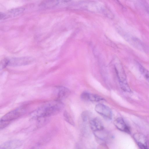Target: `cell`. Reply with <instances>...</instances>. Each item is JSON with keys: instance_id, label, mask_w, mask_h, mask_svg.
Listing matches in <instances>:
<instances>
[{"instance_id": "obj_7", "label": "cell", "mask_w": 149, "mask_h": 149, "mask_svg": "<svg viewBox=\"0 0 149 149\" xmlns=\"http://www.w3.org/2000/svg\"><path fill=\"white\" fill-rule=\"evenodd\" d=\"M134 137L141 149H149L148 141L144 135L140 133H136L134 134Z\"/></svg>"}, {"instance_id": "obj_15", "label": "cell", "mask_w": 149, "mask_h": 149, "mask_svg": "<svg viewBox=\"0 0 149 149\" xmlns=\"http://www.w3.org/2000/svg\"><path fill=\"white\" fill-rule=\"evenodd\" d=\"M63 117L65 120L72 125H74V123L73 119L68 113L65 111L63 113Z\"/></svg>"}, {"instance_id": "obj_3", "label": "cell", "mask_w": 149, "mask_h": 149, "mask_svg": "<svg viewBox=\"0 0 149 149\" xmlns=\"http://www.w3.org/2000/svg\"><path fill=\"white\" fill-rule=\"evenodd\" d=\"M116 74L122 89L125 92H131V90L127 83L125 73L122 68H115Z\"/></svg>"}, {"instance_id": "obj_1", "label": "cell", "mask_w": 149, "mask_h": 149, "mask_svg": "<svg viewBox=\"0 0 149 149\" xmlns=\"http://www.w3.org/2000/svg\"><path fill=\"white\" fill-rule=\"evenodd\" d=\"M64 105L61 101L56 100L48 102L32 112L33 118L39 119L56 114L63 109Z\"/></svg>"}, {"instance_id": "obj_12", "label": "cell", "mask_w": 149, "mask_h": 149, "mask_svg": "<svg viewBox=\"0 0 149 149\" xmlns=\"http://www.w3.org/2000/svg\"><path fill=\"white\" fill-rule=\"evenodd\" d=\"M114 124L116 127L120 130L127 133H130L129 127L122 118L119 117L117 118L114 121Z\"/></svg>"}, {"instance_id": "obj_10", "label": "cell", "mask_w": 149, "mask_h": 149, "mask_svg": "<svg viewBox=\"0 0 149 149\" xmlns=\"http://www.w3.org/2000/svg\"><path fill=\"white\" fill-rule=\"evenodd\" d=\"M57 99L56 100L61 101L67 98L70 94V90L67 87L59 86L56 89Z\"/></svg>"}, {"instance_id": "obj_8", "label": "cell", "mask_w": 149, "mask_h": 149, "mask_svg": "<svg viewBox=\"0 0 149 149\" xmlns=\"http://www.w3.org/2000/svg\"><path fill=\"white\" fill-rule=\"evenodd\" d=\"M22 144L21 141L18 139L10 140L4 142L0 147V149H16Z\"/></svg>"}, {"instance_id": "obj_11", "label": "cell", "mask_w": 149, "mask_h": 149, "mask_svg": "<svg viewBox=\"0 0 149 149\" xmlns=\"http://www.w3.org/2000/svg\"><path fill=\"white\" fill-rule=\"evenodd\" d=\"M89 124L91 129L94 132L104 130V126L102 122L97 118L91 120L89 121Z\"/></svg>"}, {"instance_id": "obj_14", "label": "cell", "mask_w": 149, "mask_h": 149, "mask_svg": "<svg viewBox=\"0 0 149 149\" xmlns=\"http://www.w3.org/2000/svg\"><path fill=\"white\" fill-rule=\"evenodd\" d=\"M58 1H45L42 3V6L44 7L49 8L55 7L58 4Z\"/></svg>"}, {"instance_id": "obj_18", "label": "cell", "mask_w": 149, "mask_h": 149, "mask_svg": "<svg viewBox=\"0 0 149 149\" xmlns=\"http://www.w3.org/2000/svg\"><path fill=\"white\" fill-rule=\"evenodd\" d=\"M97 149H109L108 146L104 143H102L99 145Z\"/></svg>"}, {"instance_id": "obj_2", "label": "cell", "mask_w": 149, "mask_h": 149, "mask_svg": "<svg viewBox=\"0 0 149 149\" xmlns=\"http://www.w3.org/2000/svg\"><path fill=\"white\" fill-rule=\"evenodd\" d=\"M24 108L20 107L11 111L3 116L1 119V129L7 126L12 121L18 118L25 112Z\"/></svg>"}, {"instance_id": "obj_16", "label": "cell", "mask_w": 149, "mask_h": 149, "mask_svg": "<svg viewBox=\"0 0 149 149\" xmlns=\"http://www.w3.org/2000/svg\"><path fill=\"white\" fill-rule=\"evenodd\" d=\"M90 113L87 111H84L81 114V118L82 120L84 121H86L89 118Z\"/></svg>"}, {"instance_id": "obj_17", "label": "cell", "mask_w": 149, "mask_h": 149, "mask_svg": "<svg viewBox=\"0 0 149 149\" xmlns=\"http://www.w3.org/2000/svg\"><path fill=\"white\" fill-rule=\"evenodd\" d=\"M8 58H5L3 59L1 62L0 69H3L8 65Z\"/></svg>"}, {"instance_id": "obj_13", "label": "cell", "mask_w": 149, "mask_h": 149, "mask_svg": "<svg viewBox=\"0 0 149 149\" xmlns=\"http://www.w3.org/2000/svg\"><path fill=\"white\" fill-rule=\"evenodd\" d=\"M139 69L145 79L149 83V71L140 64H138Z\"/></svg>"}, {"instance_id": "obj_5", "label": "cell", "mask_w": 149, "mask_h": 149, "mask_svg": "<svg viewBox=\"0 0 149 149\" xmlns=\"http://www.w3.org/2000/svg\"><path fill=\"white\" fill-rule=\"evenodd\" d=\"M95 111L101 115L109 119L112 117V111L108 107L102 104H97L95 106Z\"/></svg>"}, {"instance_id": "obj_4", "label": "cell", "mask_w": 149, "mask_h": 149, "mask_svg": "<svg viewBox=\"0 0 149 149\" xmlns=\"http://www.w3.org/2000/svg\"><path fill=\"white\" fill-rule=\"evenodd\" d=\"M8 65L14 66L28 65L33 61L32 58L29 57L13 58L8 59Z\"/></svg>"}, {"instance_id": "obj_6", "label": "cell", "mask_w": 149, "mask_h": 149, "mask_svg": "<svg viewBox=\"0 0 149 149\" xmlns=\"http://www.w3.org/2000/svg\"><path fill=\"white\" fill-rule=\"evenodd\" d=\"M80 97L81 99L85 101L94 102H101L105 101L104 98L98 95L87 92L82 93Z\"/></svg>"}, {"instance_id": "obj_9", "label": "cell", "mask_w": 149, "mask_h": 149, "mask_svg": "<svg viewBox=\"0 0 149 149\" xmlns=\"http://www.w3.org/2000/svg\"><path fill=\"white\" fill-rule=\"evenodd\" d=\"M24 9L23 8H19L12 9L6 13H0V19H3L9 17H15L21 14Z\"/></svg>"}]
</instances>
